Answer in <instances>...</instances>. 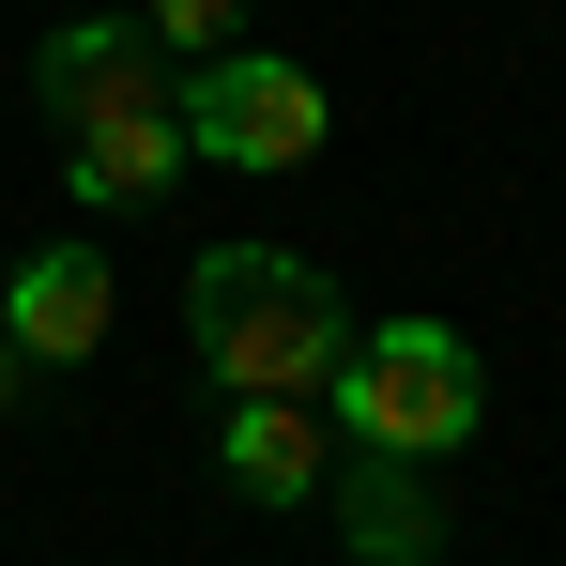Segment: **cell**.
I'll return each mask as SVG.
<instances>
[{
	"instance_id": "1",
	"label": "cell",
	"mask_w": 566,
	"mask_h": 566,
	"mask_svg": "<svg viewBox=\"0 0 566 566\" xmlns=\"http://www.w3.org/2000/svg\"><path fill=\"white\" fill-rule=\"evenodd\" d=\"M185 337L230 398H322L337 353H353V291L291 245H199L185 276Z\"/></svg>"
},
{
	"instance_id": "2",
	"label": "cell",
	"mask_w": 566,
	"mask_h": 566,
	"mask_svg": "<svg viewBox=\"0 0 566 566\" xmlns=\"http://www.w3.org/2000/svg\"><path fill=\"white\" fill-rule=\"evenodd\" d=\"M337 429L353 444H398V460H460L474 413H490V368H474V337L444 322H353V353H337Z\"/></svg>"
},
{
	"instance_id": "3",
	"label": "cell",
	"mask_w": 566,
	"mask_h": 566,
	"mask_svg": "<svg viewBox=\"0 0 566 566\" xmlns=\"http://www.w3.org/2000/svg\"><path fill=\"white\" fill-rule=\"evenodd\" d=\"M169 107H185V154H199V169H322V138H337L322 77L276 62V46H214Z\"/></svg>"
},
{
	"instance_id": "4",
	"label": "cell",
	"mask_w": 566,
	"mask_h": 566,
	"mask_svg": "<svg viewBox=\"0 0 566 566\" xmlns=\"http://www.w3.org/2000/svg\"><path fill=\"white\" fill-rule=\"evenodd\" d=\"M31 93H46V123H107V107H154V93H169V46H154L138 15H62V31L31 46Z\"/></svg>"
},
{
	"instance_id": "5",
	"label": "cell",
	"mask_w": 566,
	"mask_h": 566,
	"mask_svg": "<svg viewBox=\"0 0 566 566\" xmlns=\"http://www.w3.org/2000/svg\"><path fill=\"white\" fill-rule=\"evenodd\" d=\"M337 536H353V566H429V552H444V490H429V460L353 444V460H337Z\"/></svg>"
},
{
	"instance_id": "6",
	"label": "cell",
	"mask_w": 566,
	"mask_h": 566,
	"mask_svg": "<svg viewBox=\"0 0 566 566\" xmlns=\"http://www.w3.org/2000/svg\"><path fill=\"white\" fill-rule=\"evenodd\" d=\"M107 261L93 245H31V261H15V291H0V337H15V368H31V353H46V368H77V353H93L107 337Z\"/></svg>"
},
{
	"instance_id": "7",
	"label": "cell",
	"mask_w": 566,
	"mask_h": 566,
	"mask_svg": "<svg viewBox=\"0 0 566 566\" xmlns=\"http://www.w3.org/2000/svg\"><path fill=\"white\" fill-rule=\"evenodd\" d=\"M169 93H185V77H169ZM169 93H154V107H107V123H62V138H77V169H62V185L93 199V214H138V199H169V169H199Z\"/></svg>"
},
{
	"instance_id": "8",
	"label": "cell",
	"mask_w": 566,
	"mask_h": 566,
	"mask_svg": "<svg viewBox=\"0 0 566 566\" xmlns=\"http://www.w3.org/2000/svg\"><path fill=\"white\" fill-rule=\"evenodd\" d=\"M214 444H230V490H261V505H306L322 490V413L306 398H245Z\"/></svg>"
},
{
	"instance_id": "9",
	"label": "cell",
	"mask_w": 566,
	"mask_h": 566,
	"mask_svg": "<svg viewBox=\"0 0 566 566\" xmlns=\"http://www.w3.org/2000/svg\"><path fill=\"white\" fill-rule=\"evenodd\" d=\"M245 0H154V46H230Z\"/></svg>"
},
{
	"instance_id": "10",
	"label": "cell",
	"mask_w": 566,
	"mask_h": 566,
	"mask_svg": "<svg viewBox=\"0 0 566 566\" xmlns=\"http://www.w3.org/2000/svg\"><path fill=\"white\" fill-rule=\"evenodd\" d=\"M0 398H15V337H0Z\"/></svg>"
}]
</instances>
